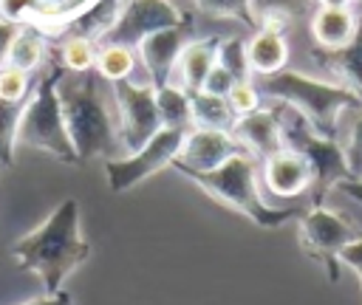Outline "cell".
Masks as SVG:
<instances>
[{"mask_svg":"<svg viewBox=\"0 0 362 305\" xmlns=\"http://www.w3.org/2000/svg\"><path fill=\"white\" fill-rule=\"evenodd\" d=\"M11 257L20 268L40 277L45 294L59 291L62 282L90 257V243L79 232V201H59L40 226L14 240Z\"/></svg>","mask_w":362,"mask_h":305,"instance_id":"1","label":"cell"},{"mask_svg":"<svg viewBox=\"0 0 362 305\" xmlns=\"http://www.w3.org/2000/svg\"><path fill=\"white\" fill-rule=\"evenodd\" d=\"M93 79L76 76L65 79L59 85V110L62 121L71 138V147L76 152V161H90V158H122V144H119V104L116 93L113 99L99 93Z\"/></svg>","mask_w":362,"mask_h":305,"instance_id":"2","label":"cell"},{"mask_svg":"<svg viewBox=\"0 0 362 305\" xmlns=\"http://www.w3.org/2000/svg\"><path fill=\"white\" fill-rule=\"evenodd\" d=\"M184 178L192 181L195 186H201L209 198L238 209L240 215H246L249 220H255L257 226H266V229L286 223L297 212V209H272L269 203H263L260 189H257V158L246 150L229 155L221 167H215L209 172H189Z\"/></svg>","mask_w":362,"mask_h":305,"instance_id":"3","label":"cell"},{"mask_svg":"<svg viewBox=\"0 0 362 305\" xmlns=\"http://www.w3.org/2000/svg\"><path fill=\"white\" fill-rule=\"evenodd\" d=\"M266 93L272 96H280L286 99L297 113H303L314 130H320L322 136L331 133L334 136V127L339 124V116L348 110V107H356L362 104V99L356 93H351L348 88H342L339 82H317V79H305L300 73H272L266 76Z\"/></svg>","mask_w":362,"mask_h":305,"instance_id":"4","label":"cell"},{"mask_svg":"<svg viewBox=\"0 0 362 305\" xmlns=\"http://www.w3.org/2000/svg\"><path fill=\"white\" fill-rule=\"evenodd\" d=\"M37 147L59 161H76V152L71 147L62 110H59V96L51 88H40V93L31 99V104H23V116L17 121V147Z\"/></svg>","mask_w":362,"mask_h":305,"instance_id":"5","label":"cell"},{"mask_svg":"<svg viewBox=\"0 0 362 305\" xmlns=\"http://www.w3.org/2000/svg\"><path fill=\"white\" fill-rule=\"evenodd\" d=\"M184 130H170L161 127L158 133H153V138L139 147L136 152H127L122 158H110L105 161V172H107V189L122 195L127 189H133L136 184L147 181L153 172H158L161 167H170V161L175 158V152L181 150L184 141Z\"/></svg>","mask_w":362,"mask_h":305,"instance_id":"6","label":"cell"},{"mask_svg":"<svg viewBox=\"0 0 362 305\" xmlns=\"http://www.w3.org/2000/svg\"><path fill=\"white\" fill-rule=\"evenodd\" d=\"M116 104H119V144L122 155L136 152L144 147L153 133L161 130L158 121V104H156V90L150 85H127L116 82Z\"/></svg>","mask_w":362,"mask_h":305,"instance_id":"7","label":"cell"},{"mask_svg":"<svg viewBox=\"0 0 362 305\" xmlns=\"http://www.w3.org/2000/svg\"><path fill=\"white\" fill-rule=\"evenodd\" d=\"M359 234L339 217L334 215L331 209H322V206H314L303 215L300 220V243H303V251L311 254L314 260H320L325 268H328V277L337 280V260H339V251L354 243Z\"/></svg>","mask_w":362,"mask_h":305,"instance_id":"8","label":"cell"},{"mask_svg":"<svg viewBox=\"0 0 362 305\" xmlns=\"http://www.w3.org/2000/svg\"><path fill=\"white\" fill-rule=\"evenodd\" d=\"M243 147L238 144V138L232 136V130H209V127H192L184 141L181 150L175 152V158L170 161V167H175L181 175L189 172H209L215 167H221L229 155L240 152Z\"/></svg>","mask_w":362,"mask_h":305,"instance_id":"9","label":"cell"},{"mask_svg":"<svg viewBox=\"0 0 362 305\" xmlns=\"http://www.w3.org/2000/svg\"><path fill=\"white\" fill-rule=\"evenodd\" d=\"M263 184L277 198H300L314 186V169L300 152L283 147L263 161Z\"/></svg>","mask_w":362,"mask_h":305,"instance_id":"10","label":"cell"},{"mask_svg":"<svg viewBox=\"0 0 362 305\" xmlns=\"http://www.w3.org/2000/svg\"><path fill=\"white\" fill-rule=\"evenodd\" d=\"M232 136L238 138V144L252 152L257 161H266L269 155L283 150V136H280V121L272 110H255L249 116L235 119L232 124Z\"/></svg>","mask_w":362,"mask_h":305,"instance_id":"11","label":"cell"},{"mask_svg":"<svg viewBox=\"0 0 362 305\" xmlns=\"http://www.w3.org/2000/svg\"><path fill=\"white\" fill-rule=\"evenodd\" d=\"M359 28V17L351 6H317L311 14V37L322 51L345 48Z\"/></svg>","mask_w":362,"mask_h":305,"instance_id":"12","label":"cell"},{"mask_svg":"<svg viewBox=\"0 0 362 305\" xmlns=\"http://www.w3.org/2000/svg\"><path fill=\"white\" fill-rule=\"evenodd\" d=\"M246 62H249V71L260 73V76H272V73L283 71L288 62V42H286L283 31L263 25L246 42Z\"/></svg>","mask_w":362,"mask_h":305,"instance_id":"13","label":"cell"},{"mask_svg":"<svg viewBox=\"0 0 362 305\" xmlns=\"http://www.w3.org/2000/svg\"><path fill=\"white\" fill-rule=\"evenodd\" d=\"M218 62V51L212 42H189L181 48L178 59H175V71H178V82L175 88L181 90H201L206 73L212 71V65Z\"/></svg>","mask_w":362,"mask_h":305,"instance_id":"14","label":"cell"},{"mask_svg":"<svg viewBox=\"0 0 362 305\" xmlns=\"http://www.w3.org/2000/svg\"><path fill=\"white\" fill-rule=\"evenodd\" d=\"M331 54V68L334 73L342 79L339 85L348 88L351 93H356L362 99V20H359V28L354 34V40L339 48V51H328Z\"/></svg>","mask_w":362,"mask_h":305,"instance_id":"15","label":"cell"},{"mask_svg":"<svg viewBox=\"0 0 362 305\" xmlns=\"http://www.w3.org/2000/svg\"><path fill=\"white\" fill-rule=\"evenodd\" d=\"M189 110H192V124L195 127H209V130H232L235 113L229 110L223 96H212L204 90H195L189 96Z\"/></svg>","mask_w":362,"mask_h":305,"instance_id":"16","label":"cell"},{"mask_svg":"<svg viewBox=\"0 0 362 305\" xmlns=\"http://www.w3.org/2000/svg\"><path fill=\"white\" fill-rule=\"evenodd\" d=\"M178 31H167V28H158L153 31L144 42H141V54L147 59V68L158 76H167L173 68H175V59H178Z\"/></svg>","mask_w":362,"mask_h":305,"instance_id":"17","label":"cell"},{"mask_svg":"<svg viewBox=\"0 0 362 305\" xmlns=\"http://www.w3.org/2000/svg\"><path fill=\"white\" fill-rule=\"evenodd\" d=\"M156 104H158V121H161V127L184 130V133H189V127H195L192 124V110H189L187 90H181L175 85H164L156 93Z\"/></svg>","mask_w":362,"mask_h":305,"instance_id":"18","label":"cell"},{"mask_svg":"<svg viewBox=\"0 0 362 305\" xmlns=\"http://www.w3.org/2000/svg\"><path fill=\"white\" fill-rule=\"evenodd\" d=\"M93 68L99 71L102 79H107L113 85L124 82L136 71V51L127 42H107L96 51V65Z\"/></svg>","mask_w":362,"mask_h":305,"instance_id":"19","label":"cell"},{"mask_svg":"<svg viewBox=\"0 0 362 305\" xmlns=\"http://www.w3.org/2000/svg\"><path fill=\"white\" fill-rule=\"evenodd\" d=\"M45 56V45L37 34L31 31H17L11 40H8V48H6V65H14L25 73H31Z\"/></svg>","mask_w":362,"mask_h":305,"instance_id":"20","label":"cell"},{"mask_svg":"<svg viewBox=\"0 0 362 305\" xmlns=\"http://www.w3.org/2000/svg\"><path fill=\"white\" fill-rule=\"evenodd\" d=\"M20 116H23V104L20 102H3L0 99V167H11L14 164Z\"/></svg>","mask_w":362,"mask_h":305,"instance_id":"21","label":"cell"},{"mask_svg":"<svg viewBox=\"0 0 362 305\" xmlns=\"http://www.w3.org/2000/svg\"><path fill=\"white\" fill-rule=\"evenodd\" d=\"M345 155V167L351 178H362V104L356 107V116H351V127L337 138Z\"/></svg>","mask_w":362,"mask_h":305,"instance_id":"22","label":"cell"},{"mask_svg":"<svg viewBox=\"0 0 362 305\" xmlns=\"http://www.w3.org/2000/svg\"><path fill=\"white\" fill-rule=\"evenodd\" d=\"M62 65L74 73H85L96 65V48L93 42L85 37V34H76V37H68L62 42Z\"/></svg>","mask_w":362,"mask_h":305,"instance_id":"23","label":"cell"},{"mask_svg":"<svg viewBox=\"0 0 362 305\" xmlns=\"http://www.w3.org/2000/svg\"><path fill=\"white\" fill-rule=\"evenodd\" d=\"M223 99H226L229 110H232L238 119H240V116H249V113H255V110H260V90H257V85H255L252 79H235Z\"/></svg>","mask_w":362,"mask_h":305,"instance_id":"24","label":"cell"},{"mask_svg":"<svg viewBox=\"0 0 362 305\" xmlns=\"http://www.w3.org/2000/svg\"><path fill=\"white\" fill-rule=\"evenodd\" d=\"M218 65H223L235 79H249V62H246V42L229 40L218 51Z\"/></svg>","mask_w":362,"mask_h":305,"instance_id":"25","label":"cell"},{"mask_svg":"<svg viewBox=\"0 0 362 305\" xmlns=\"http://www.w3.org/2000/svg\"><path fill=\"white\" fill-rule=\"evenodd\" d=\"M28 93V73L14 68V65H3L0 68V99L3 102H23Z\"/></svg>","mask_w":362,"mask_h":305,"instance_id":"26","label":"cell"},{"mask_svg":"<svg viewBox=\"0 0 362 305\" xmlns=\"http://www.w3.org/2000/svg\"><path fill=\"white\" fill-rule=\"evenodd\" d=\"M232 82H235V76L223 68V65H212V71L206 73V79H204V85H201V90L204 93H212V96H226V90L232 88Z\"/></svg>","mask_w":362,"mask_h":305,"instance_id":"27","label":"cell"},{"mask_svg":"<svg viewBox=\"0 0 362 305\" xmlns=\"http://www.w3.org/2000/svg\"><path fill=\"white\" fill-rule=\"evenodd\" d=\"M0 11H3L8 20H20V17H25L28 11L45 14V6H42L40 0H0Z\"/></svg>","mask_w":362,"mask_h":305,"instance_id":"28","label":"cell"},{"mask_svg":"<svg viewBox=\"0 0 362 305\" xmlns=\"http://www.w3.org/2000/svg\"><path fill=\"white\" fill-rule=\"evenodd\" d=\"M257 3H263L266 14L272 17V14H291V11H300V8H305L311 0H257Z\"/></svg>","mask_w":362,"mask_h":305,"instance_id":"29","label":"cell"},{"mask_svg":"<svg viewBox=\"0 0 362 305\" xmlns=\"http://www.w3.org/2000/svg\"><path fill=\"white\" fill-rule=\"evenodd\" d=\"M339 263L351 265V268L359 274V280H362V237H356L354 243H348V246L339 251Z\"/></svg>","mask_w":362,"mask_h":305,"instance_id":"30","label":"cell"},{"mask_svg":"<svg viewBox=\"0 0 362 305\" xmlns=\"http://www.w3.org/2000/svg\"><path fill=\"white\" fill-rule=\"evenodd\" d=\"M23 305H74V297L59 288V291H54V294L34 297V299H28V302H23Z\"/></svg>","mask_w":362,"mask_h":305,"instance_id":"31","label":"cell"},{"mask_svg":"<svg viewBox=\"0 0 362 305\" xmlns=\"http://www.w3.org/2000/svg\"><path fill=\"white\" fill-rule=\"evenodd\" d=\"M334 189H339V192H345L348 198H354V201L362 203V181H359V178H342V181L334 184Z\"/></svg>","mask_w":362,"mask_h":305,"instance_id":"32","label":"cell"},{"mask_svg":"<svg viewBox=\"0 0 362 305\" xmlns=\"http://www.w3.org/2000/svg\"><path fill=\"white\" fill-rule=\"evenodd\" d=\"M320 6H351L354 0H317Z\"/></svg>","mask_w":362,"mask_h":305,"instance_id":"33","label":"cell"}]
</instances>
